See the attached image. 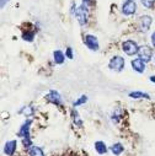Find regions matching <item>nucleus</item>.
I'll return each instance as SVG.
<instances>
[{
    "mask_svg": "<svg viewBox=\"0 0 155 156\" xmlns=\"http://www.w3.org/2000/svg\"><path fill=\"white\" fill-rule=\"evenodd\" d=\"M86 101H88V96H86V95H83V96H80L79 98H78L76 101H74L73 106H74V107H78V106H80V105H84Z\"/></svg>",
    "mask_w": 155,
    "mask_h": 156,
    "instance_id": "19",
    "label": "nucleus"
},
{
    "mask_svg": "<svg viewBox=\"0 0 155 156\" xmlns=\"http://www.w3.org/2000/svg\"><path fill=\"white\" fill-rule=\"evenodd\" d=\"M151 44H153V47L155 48V32L151 34Z\"/></svg>",
    "mask_w": 155,
    "mask_h": 156,
    "instance_id": "24",
    "label": "nucleus"
},
{
    "mask_svg": "<svg viewBox=\"0 0 155 156\" xmlns=\"http://www.w3.org/2000/svg\"><path fill=\"white\" fill-rule=\"evenodd\" d=\"M71 117H73V121H74L75 126H78V127H83V122H81V119L79 118V114H78V112H76L75 108L71 109Z\"/></svg>",
    "mask_w": 155,
    "mask_h": 156,
    "instance_id": "17",
    "label": "nucleus"
},
{
    "mask_svg": "<svg viewBox=\"0 0 155 156\" xmlns=\"http://www.w3.org/2000/svg\"><path fill=\"white\" fill-rule=\"evenodd\" d=\"M65 57L69 58V59H73V49H71L70 47L67 48V51H65Z\"/></svg>",
    "mask_w": 155,
    "mask_h": 156,
    "instance_id": "23",
    "label": "nucleus"
},
{
    "mask_svg": "<svg viewBox=\"0 0 155 156\" xmlns=\"http://www.w3.org/2000/svg\"><path fill=\"white\" fill-rule=\"evenodd\" d=\"M131 64H132V68H133L134 71H137V73H139V74H142V73L145 71V62L142 60L140 58H137V59L132 60Z\"/></svg>",
    "mask_w": 155,
    "mask_h": 156,
    "instance_id": "11",
    "label": "nucleus"
},
{
    "mask_svg": "<svg viewBox=\"0 0 155 156\" xmlns=\"http://www.w3.org/2000/svg\"><path fill=\"white\" fill-rule=\"evenodd\" d=\"M33 38H34V31H26V32H23V34H22V40H23V41L32 42Z\"/></svg>",
    "mask_w": 155,
    "mask_h": 156,
    "instance_id": "18",
    "label": "nucleus"
},
{
    "mask_svg": "<svg viewBox=\"0 0 155 156\" xmlns=\"http://www.w3.org/2000/svg\"><path fill=\"white\" fill-rule=\"evenodd\" d=\"M150 81L155 84V75H153V76H150Z\"/></svg>",
    "mask_w": 155,
    "mask_h": 156,
    "instance_id": "25",
    "label": "nucleus"
},
{
    "mask_svg": "<svg viewBox=\"0 0 155 156\" xmlns=\"http://www.w3.org/2000/svg\"><path fill=\"white\" fill-rule=\"evenodd\" d=\"M124 65H126V62H124V58H122L121 55H114L111 58L110 63H108V68L113 71H122L124 69Z\"/></svg>",
    "mask_w": 155,
    "mask_h": 156,
    "instance_id": "2",
    "label": "nucleus"
},
{
    "mask_svg": "<svg viewBox=\"0 0 155 156\" xmlns=\"http://www.w3.org/2000/svg\"><path fill=\"white\" fill-rule=\"evenodd\" d=\"M151 23H153V19H151V16H149V15H143V16L139 17V21H138V28H139L140 32H144V33H145V32L149 31Z\"/></svg>",
    "mask_w": 155,
    "mask_h": 156,
    "instance_id": "5",
    "label": "nucleus"
},
{
    "mask_svg": "<svg viewBox=\"0 0 155 156\" xmlns=\"http://www.w3.org/2000/svg\"><path fill=\"white\" fill-rule=\"evenodd\" d=\"M111 151L113 152V155L120 156V155L124 151V146H123L121 143H116V144H113V145L111 146Z\"/></svg>",
    "mask_w": 155,
    "mask_h": 156,
    "instance_id": "13",
    "label": "nucleus"
},
{
    "mask_svg": "<svg viewBox=\"0 0 155 156\" xmlns=\"http://www.w3.org/2000/svg\"><path fill=\"white\" fill-rule=\"evenodd\" d=\"M5 2L8 3L9 0H2V8H4V6H5Z\"/></svg>",
    "mask_w": 155,
    "mask_h": 156,
    "instance_id": "26",
    "label": "nucleus"
},
{
    "mask_svg": "<svg viewBox=\"0 0 155 156\" xmlns=\"http://www.w3.org/2000/svg\"><path fill=\"white\" fill-rule=\"evenodd\" d=\"M140 2L146 9H151L154 6V4H155V0H140Z\"/></svg>",
    "mask_w": 155,
    "mask_h": 156,
    "instance_id": "21",
    "label": "nucleus"
},
{
    "mask_svg": "<svg viewBox=\"0 0 155 156\" xmlns=\"http://www.w3.org/2000/svg\"><path fill=\"white\" fill-rule=\"evenodd\" d=\"M31 124H32V119H26L23 122V124L21 126L17 135L21 138H31L30 135V129H31Z\"/></svg>",
    "mask_w": 155,
    "mask_h": 156,
    "instance_id": "8",
    "label": "nucleus"
},
{
    "mask_svg": "<svg viewBox=\"0 0 155 156\" xmlns=\"http://www.w3.org/2000/svg\"><path fill=\"white\" fill-rule=\"evenodd\" d=\"M22 144L25 145V147H32L33 145H32V140H31V138H22Z\"/></svg>",
    "mask_w": 155,
    "mask_h": 156,
    "instance_id": "22",
    "label": "nucleus"
},
{
    "mask_svg": "<svg viewBox=\"0 0 155 156\" xmlns=\"http://www.w3.org/2000/svg\"><path fill=\"white\" fill-rule=\"evenodd\" d=\"M94 146H95V150L97 151V154H100V155H103L107 152V146L103 141H96Z\"/></svg>",
    "mask_w": 155,
    "mask_h": 156,
    "instance_id": "14",
    "label": "nucleus"
},
{
    "mask_svg": "<svg viewBox=\"0 0 155 156\" xmlns=\"http://www.w3.org/2000/svg\"><path fill=\"white\" fill-rule=\"evenodd\" d=\"M83 2H84V4H86V5H88V4H90V3H91V0H83Z\"/></svg>",
    "mask_w": 155,
    "mask_h": 156,
    "instance_id": "27",
    "label": "nucleus"
},
{
    "mask_svg": "<svg viewBox=\"0 0 155 156\" xmlns=\"http://www.w3.org/2000/svg\"><path fill=\"white\" fill-rule=\"evenodd\" d=\"M53 59H54V63L56 64H63L64 60H65V55H64V53L62 51H54Z\"/></svg>",
    "mask_w": 155,
    "mask_h": 156,
    "instance_id": "12",
    "label": "nucleus"
},
{
    "mask_svg": "<svg viewBox=\"0 0 155 156\" xmlns=\"http://www.w3.org/2000/svg\"><path fill=\"white\" fill-rule=\"evenodd\" d=\"M46 98H47L51 103H53V105H56V106H62V103H63L59 92L56 91V90H51V91L48 92V95L46 96Z\"/></svg>",
    "mask_w": 155,
    "mask_h": 156,
    "instance_id": "9",
    "label": "nucleus"
},
{
    "mask_svg": "<svg viewBox=\"0 0 155 156\" xmlns=\"http://www.w3.org/2000/svg\"><path fill=\"white\" fill-rule=\"evenodd\" d=\"M137 11V3L134 0H126L122 4V14L126 16H132Z\"/></svg>",
    "mask_w": 155,
    "mask_h": 156,
    "instance_id": "4",
    "label": "nucleus"
},
{
    "mask_svg": "<svg viewBox=\"0 0 155 156\" xmlns=\"http://www.w3.org/2000/svg\"><path fill=\"white\" fill-rule=\"evenodd\" d=\"M16 147H17V141L16 140H10V141H6L5 146H4V152L6 156H13L16 151Z\"/></svg>",
    "mask_w": 155,
    "mask_h": 156,
    "instance_id": "10",
    "label": "nucleus"
},
{
    "mask_svg": "<svg viewBox=\"0 0 155 156\" xmlns=\"http://www.w3.org/2000/svg\"><path fill=\"white\" fill-rule=\"evenodd\" d=\"M122 51L127 54V55H134V54H138V51H139V46L135 41H132V40H127L122 43Z\"/></svg>",
    "mask_w": 155,
    "mask_h": 156,
    "instance_id": "3",
    "label": "nucleus"
},
{
    "mask_svg": "<svg viewBox=\"0 0 155 156\" xmlns=\"http://www.w3.org/2000/svg\"><path fill=\"white\" fill-rule=\"evenodd\" d=\"M19 113H23L26 117H30V115L33 114V108L31 106H27V107H23L22 109H20Z\"/></svg>",
    "mask_w": 155,
    "mask_h": 156,
    "instance_id": "20",
    "label": "nucleus"
},
{
    "mask_svg": "<svg viewBox=\"0 0 155 156\" xmlns=\"http://www.w3.org/2000/svg\"><path fill=\"white\" fill-rule=\"evenodd\" d=\"M84 43L90 51H99V48H100L97 38L95 36H92V34H86L84 37Z\"/></svg>",
    "mask_w": 155,
    "mask_h": 156,
    "instance_id": "7",
    "label": "nucleus"
},
{
    "mask_svg": "<svg viewBox=\"0 0 155 156\" xmlns=\"http://www.w3.org/2000/svg\"><path fill=\"white\" fill-rule=\"evenodd\" d=\"M28 155L30 156H46L45 152H43V150L40 146H32V147H30Z\"/></svg>",
    "mask_w": 155,
    "mask_h": 156,
    "instance_id": "15",
    "label": "nucleus"
},
{
    "mask_svg": "<svg viewBox=\"0 0 155 156\" xmlns=\"http://www.w3.org/2000/svg\"><path fill=\"white\" fill-rule=\"evenodd\" d=\"M138 57L145 63L150 62L153 58V48H150L149 46H140L138 51Z\"/></svg>",
    "mask_w": 155,
    "mask_h": 156,
    "instance_id": "6",
    "label": "nucleus"
},
{
    "mask_svg": "<svg viewBox=\"0 0 155 156\" xmlns=\"http://www.w3.org/2000/svg\"><path fill=\"white\" fill-rule=\"evenodd\" d=\"M129 97L131 98H150V96L145 92H142V91H132L129 92Z\"/></svg>",
    "mask_w": 155,
    "mask_h": 156,
    "instance_id": "16",
    "label": "nucleus"
},
{
    "mask_svg": "<svg viewBox=\"0 0 155 156\" xmlns=\"http://www.w3.org/2000/svg\"><path fill=\"white\" fill-rule=\"evenodd\" d=\"M74 15H75L78 22H79L81 26H84V25L88 22V17H89V9H88V5L83 3L80 6H78Z\"/></svg>",
    "mask_w": 155,
    "mask_h": 156,
    "instance_id": "1",
    "label": "nucleus"
}]
</instances>
